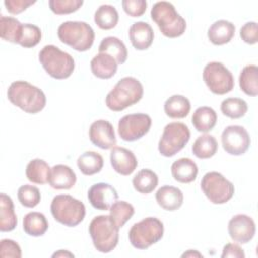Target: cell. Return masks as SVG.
<instances>
[{
    "mask_svg": "<svg viewBox=\"0 0 258 258\" xmlns=\"http://www.w3.org/2000/svg\"><path fill=\"white\" fill-rule=\"evenodd\" d=\"M7 98L11 104L28 114H37L46 105L43 91L26 81H15L7 90Z\"/></svg>",
    "mask_w": 258,
    "mask_h": 258,
    "instance_id": "obj_1",
    "label": "cell"
},
{
    "mask_svg": "<svg viewBox=\"0 0 258 258\" xmlns=\"http://www.w3.org/2000/svg\"><path fill=\"white\" fill-rule=\"evenodd\" d=\"M143 96V86L134 77H124L117 82L114 88L106 96V106L120 112L138 103Z\"/></svg>",
    "mask_w": 258,
    "mask_h": 258,
    "instance_id": "obj_2",
    "label": "cell"
},
{
    "mask_svg": "<svg viewBox=\"0 0 258 258\" xmlns=\"http://www.w3.org/2000/svg\"><path fill=\"white\" fill-rule=\"evenodd\" d=\"M150 15L161 33L166 37H178L186 29L185 19L175 10V7L170 2H156L151 8Z\"/></svg>",
    "mask_w": 258,
    "mask_h": 258,
    "instance_id": "obj_3",
    "label": "cell"
},
{
    "mask_svg": "<svg viewBox=\"0 0 258 258\" xmlns=\"http://www.w3.org/2000/svg\"><path fill=\"white\" fill-rule=\"evenodd\" d=\"M38 59L44 71L56 80L68 79L75 70L73 56L52 44L42 47L38 53Z\"/></svg>",
    "mask_w": 258,
    "mask_h": 258,
    "instance_id": "obj_4",
    "label": "cell"
},
{
    "mask_svg": "<svg viewBox=\"0 0 258 258\" xmlns=\"http://www.w3.org/2000/svg\"><path fill=\"white\" fill-rule=\"evenodd\" d=\"M59 40L77 51L89 50L95 40V32L85 21H66L57 28Z\"/></svg>",
    "mask_w": 258,
    "mask_h": 258,
    "instance_id": "obj_5",
    "label": "cell"
},
{
    "mask_svg": "<svg viewBox=\"0 0 258 258\" xmlns=\"http://www.w3.org/2000/svg\"><path fill=\"white\" fill-rule=\"evenodd\" d=\"M89 233L94 247L101 253L111 252L119 241V228L108 215L95 217L89 225Z\"/></svg>",
    "mask_w": 258,
    "mask_h": 258,
    "instance_id": "obj_6",
    "label": "cell"
},
{
    "mask_svg": "<svg viewBox=\"0 0 258 258\" xmlns=\"http://www.w3.org/2000/svg\"><path fill=\"white\" fill-rule=\"evenodd\" d=\"M50 212L56 222L67 227L78 226L86 216L83 202L70 195L55 196L50 204Z\"/></svg>",
    "mask_w": 258,
    "mask_h": 258,
    "instance_id": "obj_7",
    "label": "cell"
},
{
    "mask_svg": "<svg viewBox=\"0 0 258 258\" xmlns=\"http://www.w3.org/2000/svg\"><path fill=\"white\" fill-rule=\"evenodd\" d=\"M163 233V223L157 218L147 217L131 227L128 237L134 248L144 250L161 240Z\"/></svg>",
    "mask_w": 258,
    "mask_h": 258,
    "instance_id": "obj_8",
    "label": "cell"
},
{
    "mask_svg": "<svg viewBox=\"0 0 258 258\" xmlns=\"http://www.w3.org/2000/svg\"><path fill=\"white\" fill-rule=\"evenodd\" d=\"M201 188L209 201L216 205L229 202L235 192L234 184L222 173L217 171L207 172L203 176Z\"/></svg>",
    "mask_w": 258,
    "mask_h": 258,
    "instance_id": "obj_9",
    "label": "cell"
},
{
    "mask_svg": "<svg viewBox=\"0 0 258 258\" xmlns=\"http://www.w3.org/2000/svg\"><path fill=\"white\" fill-rule=\"evenodd\" d=\"M190 131L188 127L180 122L167 124L158 142V151L165 157H171L179 152L189 141Z\"/></svg>",
    "mask_w": 258,
    "mask_h": 258,
    "instance_id": "obj_10",
    "label": "cell"
},
{
    "mask_svg": "<svg viewBox=\"0 0 258 258\" xmlns=\"http://www.w3.org/2000/svg\"><path fill=\"white\" fill-rule=\"evenodd\" d=\"M203 79L210 91L216 95H225L234 89L232 73L219 61H211L203 71Z\"/></svg>",
    "mask_w": 258,
    "mask_h": 258,
    "instance_id": "obj_11",
    "label": "cell"
},
{
    "mask_svg": "<svg viewBox=\"0 0 258 258\" xmlns=\"http://www.w3.org/2000/svg\"><path fill=\"white\" fill-rule=\"evenodd\" d=\"M152 120L143 113L125 115L119 120L118 133L125 141H135L143 137L150 129Z\"/></svg>",
    "mask_w": 258,
    "mask_h": 258,
    "instance_id": "obj_12",
    "label": "cell"
},
{
    "mask_svg": "<svg viewBox=\"0 0 258 258\" xmlns=\"http://www.w3.org/2000/svg\"><path fill=\"white\" fill-rule=\"evenodd\" d=\"M225 151L231 155H242L250 146L251 139L248 131L239 125H231L224 129L221 136Z\"/></svg>",
    "mask_w": 258,
    "mask_h": 258,
    "instance_id": "obj_13",
    "label": "cell"
},
{
    "mask_svg": "<svg viewBox=\"0 0 258 258\" xmlns=\"http://www.w3.org/2000/svg\"><path fill=\"white\" fill-rule=\"evenodd\" d=\"M228 232L233 241L247 244L255 236L256 225L254 220L248 215L238 214L229 221Z\"/></svg>",
    "mask_w": 258,
    "mask_h": 258,
    "instance_id": "obj_14",
    "label": "cell"
},
{
    "mask_svg": "<svg viewBox=\"0 0 258 258\" xmlns=\"http://www.w3.org/2000/svg\"><path fill=\"white\" fill-rule=\"evenodd\" d=\"M89 137L94 145L102 149H112L117 143L114 128L107 120L93 122L89 129Z\"/></svg>",
    "mask_w": 258,
    "mask_h": 258,
    "instance_id": "obj_15",
    "label": "cell"
},
{
    "mask_svg": "<svg viewBox=\"0 0 258 258\" xmlns=\"http://www.w3.org/2000/svg\"><path fill=\"white\" fill-rule=\"evenodd\" d=\"M88 200L93 208L100 211H107L118 200V194L111 184L98 182L90 187Z\"/></svg>",
    "mask_w": 258,
    "mask_h": 258,
    "instance_id": "obj_16",
    "label": "cell"
},
{
    "mask_svg": "<svg viewBox=\"0 0 258 258\" xmlns=\"http://www.w3.org/2000/svg\"><path fill=\"white\" fill-rule=\"evenodd\" d=\"M110 161L113 169L121 175H130L138 165L134 153L131 150L120 146L112 148Z\"/></svg>",
    "mask_w": 258,
    "mask_h": 258,
    "instance_id": "obj_17",
    "label": "cell"
},
{
    "mask_svg": "<svg viewBox=\"0 0 258 258\" xmlns=\"http://www.w3.org/2000/svg\"><path fill=\"white\" fill-rule=\"evenodd\" d=\"M129 38L135 49L145 50L151 46L154 38V32L150 24L147 22L137 21L129 28Z\"/></svg>",
    "mask_w": 258,
    "mask_h": 258,
    "instance_id": "obj_18",
    "label": "cell"
},
{
    "mask_svg": "<svg viewBox=\"0 0 258 258\" xmlns=\"http://www.w3.org/2000/svg\"><path fill=\"white\" fill-rule=\"evenodd\" d=\"M77 181L75 171L68 165L56 164L50 170L49 185L54 189H70Z\"/></svg>",
    "mask_w": 258,
    "mask_h": 258,
    "instance_id": "obj_19",
    "label": "cell"
},
{
    "mask_svg": "<svg viewBox=\"0 0 258 258\" xmlns=\"http://www.w3.org/2000/svg\"><path fill=\"white\" fill-rule=\"evenodd\" d=\"M157 204L166 211H176L183 203L182 191L171 185H163L155 194Z\"/></svg>",
    "mask_w": 258,
    "mask_h": 258,
    "instance_id": "obj_20",
    "label": "cell"
},
{
    "mask_svg": "<svg viewBox=\"0 0 258 258\" xmlns=\"http://www.w3.org/2000/svg\"><path fill=\"white\" fill-rule=\"evenodd\" d=\"M235 25L228 20L215 21L208 29V38L215 45H223L231 41L235 34Z\"/></svg>",
    "mask_w": 258,
    "mask_h": 258,
    "instance_id": "obj_21",
    "label": "cell"
},
{
    "mask_svg": "<svg viewBox=\"0 0 258 258\" xmlns=\"http://www.w3.org/2000/svg\"><path fill=\"white\" fill-rule=\"evenodd\" d=\"M118 69V63L111 55L99 52L91 60V71L99 79L107 80L112 78Z\"/></svg>",
    "mask_w": 258,
    "mask_h": 258,
    "instance_id": "obj_22",
    "label": "cell"
},
{
    "mask_svg": "<svg viewBox=\"0 0 258 258\" xmlns=\"http://www.w3.org/2000/svg\"><path fill=\"white\" fill-rule=\"evenodd\" d=\"M198 165L194 160L187 157H182L175 160L171 165L172 177L181 183H189L197 178Z\"/></svg>",
    "mask_w": 258,
    "mask_h": 258,
    "instance_id": "obj_23",
    "label": "cell"
},
{
    "mask_svg": "<svg viewBox=\"0 0 258 258\" xmlns=\"http://www.w3.org/2000/svg\"><path fill=\"white\" fill-rule=\"evenodd\" d=\"M17 226V217L14 212L12 199L6 194L0 195V231L10 232Z\"/></svg>",
    "mask_w": 258,
    "mask_h": 258,
    "instance_id": "obj_24",
    "label": "cell"
},
{
    "mask_svg": "<svg viewBox=\"0 0 258 258\" xmlns=\"http://www.w3.org/2000/svg\"><path fill=\"white\" fill-rule=\"evenodd\" d=\"M99 52H104L114 57L118 64H122L128 57L126 45L122 40L115 36H107L102 39L99 45Z\"/></svg>",
    "mask_w": 258,
    "mask_h": 258,
    "instance_id": "obj_25",
    "label": "cell"
},
{
    "mask_svg": "<svg viewBox=\"0 0 258 258\" xmlns=\"http://www.w3.org/2000/svg\"><path fill=\"white\" fill-rule=\"evenodd\" d=\"M51 168L48 163L40 158L32 159L28 162L25 174L29 181L36 184H45L49 180Z\"/></svg>",
    "mask_w": 258,
    "mask_h": 258,
    "instance_id": "obj_26",
    "label": "cell"
},
{
    "mask_svg": "<svg viewBox=\"0 0 258 258\" xmlns=\"http://www.w3.org/2000/svg\"><path fill=\"white\" fill-rule=\"evenodd\" d=\"M189 111L190 102L182 95H172L164 103V112L172 119H182L188 115Z\"/></svg>",
    "mask_w": 258,
    "mask_h": 258,
    "instance_id": "obj_27",
    "label": "cell"
},
{
    "mask_svg": "<svg viewBox=\"0 0 258 258\" xmlns=\"http://www.w3.org/2000/svg\"><path fill=\"white\" fill-rule=\"evenodd\" d=\"M217 119V113L213 108L203 106L199 107L194 112L191 117V123L198 131L208 132L215 127Z\"/></svg>",
    "mask_w": 258,
    "mask_h": 258,
    "instance_id": "obj_28",
    "label": "cell"
},
{
    "mask_svg": "<svg viewBox=\"0 0 258 258\" xmlns=\"http://www.w3.org/2000/svg\"><path fill=\"white\" fill-rule=\"evenodd\" d=\"M48 229V222L45 216L39 212H30L23 218V230L32 237H39L45 234Z\"/></svg>",
    "mask_w": 258,
    "mask_h": 258,
    "instance_id": "obj_29",
    "label": "cell"
},
{
    "mask_svg": "<svg viewBox=\"0 0 258 258\" xmlns=\"http://www.w3.org/2000/svg\"><path fill=\"white\" fill-rule=\"evenodd\" d=\"M77 165L83 174L93 175L101 171L104 165V159L98 152L86 151L78 157Z\"/></svg>",
    "mask_w": 258,
    "mask_h": 258,
    "instance_id": "obj_30",
    "label": "cell"
},
{
    "mask_svg": "<svg viewBox=\"0 0 258 258\" xmlns=\"http://www.w3.org/2000/svg\"><path fill=\"white\" fill-rule=\"evenodd\" d=\"M240 89L248 96L258 95V68L255 64H249L243 68L239 76Z\"/></svg>",
    "mask_w": 258,
    "mask_h": 258,
    "instance_id": "obj_31",
    "label": "cell"
},
{
    "mask_svg": "<svg viewBox=\"0 0 258 258\" xmlns=\"http://www.w3.org/2000/svg\"><path fill=\"white\" fill-rule=\"evenodd\" d=\"M191 150L198 158L208 159L216 154L218 150V142L213 135L203 134L195 140Z\"/></svg>",
    "mask_w": 258,
    "mask_h": 258,
    "instance_id": "obj_32",
    "label": "cell"
},
{
    "mask_svg": "<svg viewBox=\"0 0 258 258\" xmlns=\"http://www.w3.org/2000/svg\"><path fill=\"white\" fill-rule=\"evenodd\" d=\"M132 184L135 190L140 194L147 195L152 192L158 184V176L151 169H141L132 179Z\"/></svg>",
    "mask_w": 258,
    "mask_h": 258,
    "instance_id": "obj_33",
    "label": "cell"
},
{
    "mask_svg": "<svg viewBox=\"0 0 258 258\" xmlns=\"http://www.w3.org/2000/svg\"><path fill=\"white\" fill-rule=\"evenodd\" d=\"M119 20V14L117 9L109 4L101 5L95 12L94 21L104 30H109L114 28Z\"/></svg>",
    "mask_w": 258,
    "mask_h": 258,
    "instance_id": "obj_34",
    "label": "cell"
},
{
    "mask_svg": "<svg viewBox=\"0 0 258 258\" xmlns=\"http://www.w3.org/2000/svg\"><path fill=\"white\" fill-rule=\"evenodd\" d=\"M22 23L14 17L1 15L0 17V35L1 38L12 42L18 43L21 33Z\"/></svg>",
    "mask_w": 258,
    "mask_h": 258,
    "instance_id": "obj_35",
    "label": "cell"
},
{
    "mask_svg": "<svg viewBox=\"0 0 258 258\" xmlns=\"http://www.w3.org/2000/svg\"><path fill=\"white\" fill-rule=\"evenodd\" d=\"M110 218L115 225L120 229L122 228L134 215V207L125 201H116L109 209Z\"/></svg>",
    "mask_w": 258,
    "mask_h": 258,
    "instance_id": "obj_36",
    "label": "cell"
},
{
    "mask_svg": "<svg viewBox=\"0 0 258 258\" xmlns=\"http://www.w3.org/2000/svg\"><path fill=\"white\" fill-rule=\"evenodd\" d=\"M221 111L225 116L231 119H239L246 115L248 105L243 99L227 98L221 104Z\"/></svg>",
    "mask_w": 258,
    "mask_h": 258,
    "instance_id": "obj_37",
    "label": "cell"
},
{
    "mask_svg": "<svg viewBox=\"0 0 258 258\" xmlns=\"http://www.w3.org/2000/svg\"><path fill=\"white\" fill-rule=\"evenodd\" d=\"M41 39V30L38 26L31 23L22 24L18 44L25 48L34 47Z\"/></svg>",
    "mask_w": 258,
    "mask_h": 258,
    "instance_id": "obj_38",
    "label": "cell"
},
{
    "mask_svg": "<svg viewBox=\"0 0 258 258\" xmlns=\"http://www.w3.org/2000/svg\"><path fill=\"white\" fill-rule=\"evenodd\" d=\"M17 198L23 207L34 208L39 204L41 196L39 189L36 186L24 184L18 188Z\"/></svg>",
    "mask_w": 258,
    "mask_h": 258,
    "instance_id": "obj_39",
    "label": "cell"
},
{
    "mask_svg": "<svg viewBox=\"0 0 258 258\" xmlns=\"http://www.w3.org/2000/svg\"><path fill=\"white\" fill-rule=\"evenodd\" d=\"M84 4L82 0H49L50 10L57 15L76 12Z\"/></svg>",
    "mask_w": 258,
    "mask_h": 258,
    "instance_id": "obj_40",
    "label": "cell"
},
{
    "mask_svg": "<svg viewBox=\"0 0 258 258\" xmlns=\"http://www.w3.org/2000/svg\"><path fill=\"white\" fill-rule=\"evenodd\" d=\"M122 7L129 16L139 17L145 13L147 2L145 0H123Z\"/></svg>",
    "mask_w": 258,
    "mask_h": 258,
    "instance_id": "obj_41",
    "label": "cell"
},
{
    "mask_svg": "<svg viewBox=\"0 0 258 258\" xmlns=\"http://www.w3.org/2000/svg\"><path fill=\"white\" fill-rule=\"evenodd\" d=\"M21 248L20 246L11 239H2L0 242V256L20 258L21 257Z\"/></svg>",
    "mask_w": 258,
    "mask_h": 258,
    "instance_id": "obj_42",
    "label": "cell"
},
{
    "mask_svg": "<svg viewBox=\"0 0 258 258\" xmlns=\"http://www.w3.org/2000/svg\"><path fill=\"white\" fill-rule=\"evenodd\" d=\"M242 40L248 44H255L258 41V26L255 21L245 23L240 29Z\"/></svg>",
    "mask_w": 258,
    "mask_h": 258,
    "instance_id": "obj_43",
    "label": "cell"
},
{
    "mask_svg": "<svg viewBox=\"0 0 258 258\" xmlns=\"http://www.w3.org/2000/svg\"><path fill=\"white\" fill-rule=\"evenodd\" d=\"M34 3L35 1H32V0H5L4 1V5L7 11L11 14H19Z\"/></svg>",
    "mask_w": 258,
    "mask_h": 258,
    "instance_id": "obj_44",
    "label": "cell"
},
{
    "mask_svg": "<svg viewBox=\"0 0 258 258\" xmlns=\"http://www.w3.org/2000/svg\"><path fill=\"white\" fill-rule=\"evenodd\" d=\"M227 257H234V258H244L245 253L243 249L235 243H228L224 246L222 252V258Z\"/></svg>",
    "mask_w": 258,
    "mask_h": 258,
    "instance_id": "obj_45",
    "label": "cell"
},
{
    "mask_svg": "<svg viewBox=\"0 0 258 258\" xmlns=\"http://www.w3.org/2000/svg\"><path fill=\"white\" fill-rule=\"evenodd\" d=\"M52 257H74V254L69 252L68 250H58L57 252L52 254Z\"/></svg>",
    "mask_w": 258,
    "mask_h": 258,
    "instance_id": "obj_46",
    "label": "cell"
},
{
    "mask_svg": "<svg viewBox=\"0 0 258 258\" xmlns=\"http://www.w3.org/2000/svg\"><path fill=\"white\" fill-rule=\"evenodd\" d=\"M181 257H203V255L198 252L197 250H188L186 252H184Z\"/></svg>",
    "mask_w": 258,
    "mask_h": 258,
    "instance_id": "obj_47",
    "label": "cell"
}]
</instances>
